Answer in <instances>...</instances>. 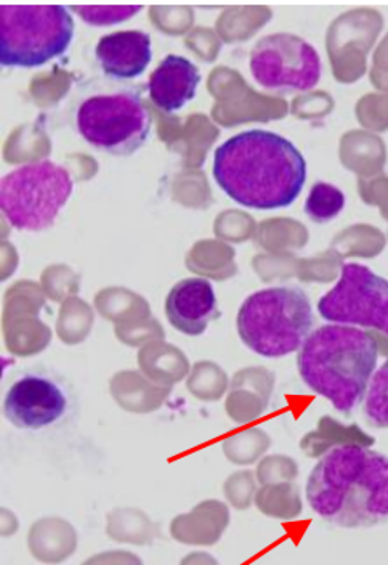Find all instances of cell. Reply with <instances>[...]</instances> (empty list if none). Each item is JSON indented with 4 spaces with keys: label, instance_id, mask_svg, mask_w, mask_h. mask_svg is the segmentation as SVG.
<instances>
[{
    "label": "cell",
    "instance_id": "1",
    "mask_svg": "<svg viewBox=\"0 0 388 565\" xmlns=\"http://www.w3.org/2000/svg\"><path fill=\"white\" fill-rule=\"evenodd\" d=\"M217 185L241 206L281 210L298 200L306 180V162L280 134L250 129L215 150L212 168Z\"/></svg>",
    "mask_w": 388,
    "mask_h": 565
},
{
    "label": "cell",
    "instance_id": "2",
    "mask_svg": "<svg viewBox=\"0 0 388 565\" xmlns=\"http://www.w3.org/2000/svg\"><path fill=\"white\" fill-rule=\"evenodd\" d=\"M306 501L335 527L388 522V458L359 445L331 448L309 477Z\"/></svg>",
    "mask_w": 388,
    "mask_h": 565
},
{
    "label": "cell",
    "instance_id": "3",
    "mask_svg": "<svg viewBox=\"0 0 388 565\" xmlns=\"http://www.w3.org/2000/svg\"><path fill=\"white\" fill-rule=\"evenodd\" d=\"M377 356L373 335L348 324H324L303 342L298 369L306 387L348 416L368 394Z\"/></svg>",
    "mask_w": 388,
    "mask_h": 565
},
{
    "label": "cell",
    "instance_id": "4",
    "mask_svg": "<svg viewBox=\"0 0 388 565\" xmlns=\"http://www.w3.org/2000/svg\"><path fill=\"white\" fill-rule=\"evenodd\" d=\"M236 327L247 349L278 359L302 348L315 327V316L303 289L274 286L254 292L242 302Z\"/></svg>",
    "mask_w": 388,
    "mask_h": 565
},
{
    "label": "cell",
    "instance_id": "5",
    "mask_svg": "<svg viewBox=\"0 0 388 565\" xmlns=\"http://www.w3.org/2000/svg\"><path fill=\"white\" fill-rule=\"evenodd\" d=\"M74 20L65 6H0V63L37 68L68 51Z\"/></svg>",
    "mask_w": 388,
    "mask_h": 565
},
{
    "label": "cell",
    "instance_id": "6",
    "mask_svg": "<svg viewBox=\"0 0 388 565\" xmlns=\"http://www.w3.org/2000/svg\"><path fill=\"white\" fill-rule=\"evenodd\" d=\"M73 190L69 172L44 159L21 166L3 177L0 206L13 228L42 232L55 224Z\"/></svg>",
    "mask_w": 388,
    "mask_h": 565
},
{
    "label": "cell",
    "instance_id": "7",
    "mask_svg": "<svg viewBox=\"0 0 388 565\" xmlns=\"http://www.w3.org/2000/svg\"><path fill=\"white\" fill-rule=\"evenodd\" d=\"M150 109L130 88L94 95L79 105L76 129L90 147L112 157H130L150 139Z\"/></svg>",
    "mask_w": 388,
    "mask_h": 565
},
{
    "label": "cell",
    "instance_id": "8",
    "mask_svg": "<svg viewBox=\"0 0 388 565\" xmlns=\"http://www.w3.org/2000/svg\"><path fill=\"white\" fill-rule=\"evenodd\" d=\"M249 68L260 87L280 95L312 90L323 71L316 49L289 33L260 39L250 52Z\"/></svg>",
    "mask_w": 388,
    "mask_h": 565
},
{
    "label": "cell",
    "instance_id": "9",
    "mask_svg": "<svg viewBox=\"0 0 388 565\" xmlns=\"http://www.w3.org/2000/svg\"><path fill=\"white\" fill-rule=\"evenodd\" d=\"M326 321L376 328L388 335V280L362 264H345L337 285L317 302Z\"/></svg>",
    "mask_w": 388,
    "mask_h": 565
},
{
    "label": "cell",
    "instance_id": "10",
    "mask_svg": "<svg viewBox=\"0 0 388 565\" xmlns=\"http://www.w3.org/2000/svg\"><path fill=\"white\" fill-rule=\"evenodd\" d=\"M68 408L63 388L47 376L26 374L20 377L3 402V413L18 429H44L62 418Z\"/></svg>",
    "mask_w": 388,
    "mask_h": 565
},
{
    "label": "cell",
    "instance_id": "11",
    "mask_svg": "<svg viewBox=\"0 0 388 565\" xmlns=\"http://www.w3.org/2000/svg\"><path fill=\"white\" fill-rule=\"evenodd\" d=\"M165 316L180 333L203 334L211 321L220 316L214 286L204 278H186L176 282L165 299Z\"/></svg>",
    "mask_w": 388,
    "mask_h": 565
},
{
    "label": "cell",
    "instance_id": "12",
    "mask_svg": "<svg viewBox=\"0 0 388 565\" xmlns=\"http://www.w3.org/2000/svg\"><path fill=\"white\" fill-rule=\"evenodd\" d=\"M95 58L111 79H136L144 73L153 58L151 35L140 30L104 35L95 49Z\"/></svg>",
    "mask_w": 388,
    "mask_h": 565
},
{
    "label": "cell",
    "instance_id": "13",
    "mask_svg": "<svg viewBox=\"0 0 388 565\" xmlns=\"http://www.w3.org/2000/svg\"><path fill=\"white\" fill-rule=\"evenodd\" d=\"M200 84L197 66L185 56L171 53L151 73L148 94L161 111L171 115L185 108L196 97Z\"/></svg>",
    "mask_w": 388,
    "mask_h": 565
},
{
    "label": "cell",
    "instance_id": "14",
    "mask_svg": "<svg viewBox=\"0 0 388 565\" xmlns=\"http://www.w3.org/2000/svg\"><path fill=\"white\" fill-rule=\"evenodd\" d=\"M345 207V194L337 186L316 182L305 201V214L316 224H326L341 214Z\"/></svg>",
    "mask_w": 388,
    "mask_h": 565
},
{
    "label": "cell",
    "instance_id": "15",
    "mask_svg": "<svg viewBox=\"0 0 388 565\" xmlns=\"http://www.w3.org/2000/svg\"><path fill=\"white\" fill-rule=\"evenodd\" d=\"M365 415L370 426L388 427V360L374 373L365 398Z\"/></svg>",
    "mask_w": 388,
    "mask_h": 565
},
{
    "label": "cell",
    "instance_id": "16",
    "mask_svg": "<svg viewBox=\"0 0 388 565\" xmlns=\"http://www.w3.org/2000/svg\"><path fill=\"white\" fill-rule=\"evenodd\" d=\"M141 6H73L71 10L77 12L90 26H112L130 20L141 12Z\"/></svg>",
    "mask_w": 388,
    "mask_h": 565
}]
</instances>
